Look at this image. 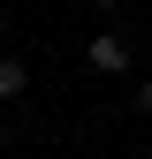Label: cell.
<instances>
[{"mask_svg": "<svg viewBox=\"0 0 152 159\" xmlns=\"http://www.w3.org/2000/svg\"><path fill=\"white\" fill-rule=\"evenodd\" d=\"M84 61L99 68V76H122V68H129V38H122V30H99V38L84 46Z\"/></svg>", "mask_w": 152, "mask_h": 159, "instance_id": "obj_1", "label": "cell"}, {"mask_svg": "<svg viewBox=\"0 0 152 159\" xmlns=\"http://www.w3.org/2000/svg\"><path fill=\"white\" fill-rule=\"evenodd\" d=\"M31 91V68L15 61V53H0V106H8V98H23Z\"/></svg>", "mask_w": 152, "mask_h": 159, "instance_id": "obj_2", "label": "cell"}, {"mask_svg": "<svg viewBox=\"0 0 152 159\" xmlns=\"http://www.w3.org/2000/svg\"><path fill=\"white\" fill-rule=\"evenodd\" d=\"M137 106H145V114H152V84H137Z\"/></svg>", "mask_w": 152, "mask_h": 159, "instance_id": "obj_3", "label": "cell"}, {"mask_svg": "<svg viewBox=\"0 0 152 159\" xmlns=\"http://www.w3.org/2000/svg\"><path fill=\"white\" fill-rule=\"evenodd\" d=\"M91 8H122V0H91Z\"/></svg>", "mask_w": 152, "mask_h": 159, "instance_id": "obj_4", "label": "cell"}, {"mask_svg": "<svg viewBox=\"0 0 152 159\" xmlns=\"http://www.w3.org/2000/svg\"><path fill=\"white\" fill-rule=\"evenodd\" d=\"M0 144H8V121H0Z\"/></svg>", "mask_w": 152, "mask_h": 159, "instance_id": "obj_5", "label": "cell"}]
</instances>
